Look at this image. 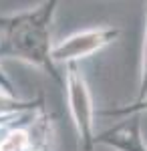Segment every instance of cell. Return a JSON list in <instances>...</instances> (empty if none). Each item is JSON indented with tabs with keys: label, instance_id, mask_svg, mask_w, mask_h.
<instances>
[{
	"label": "cell",
	"instance_id": "1",
	"mask_svg": "<svg viewBox=\"0 0 147 151\" xmlns=\"http://www.w3.org/2000/svg\"><path fill=\"white\" fill-rule=\"evenodd\" d=\"M57 8L58 0H45L28 10L0 14V63L10 58L30 65L63 85V77L50 58Z\"/></svg>",
	"mask_w": 147,
	"mask_h": 151
},
{
	"label": "cell",
	"instance_id": "2",
	"mask_svg": "<svg viewBox=\"0 0 147 151\" xmlns=\"http://www.w3.org/2000/svg\"><path fill=\"white\" fill-rule=\"evenodd\" d=\"M63 87L67 95V107L73 125L77 131L81 151H93L95 149V105L91 97L89 83L85 79L79 65H65V77Z\"/></svg>",
	"mask_w": 147,
	"mask_h": 151
},
{
	"label": "cell",
	"instance_id": "3",
	"mask_svg": "<svg viewBox=\"0 0 147 151\" xmlns=\"http://www.w3.org/2000/svg\"><path fill=\"white\" fill-rule=\"evenodd\" d=\"M53 117L46 107L26 113L0 129V151H45L50 147Z\"/></svg>",
	"mask_w": 147,
	"mask_h": 151
},
{
	"label": "cell",
	"instance_id": "4",
	"mask_svg": "<svg viewBox=\"0 0 147 151\" xmlns=\"http://www.w3.org/2000/svg\"><path fill=\"white\" fill-rule=\"evenodd\" d=\"M119 35H121V28L117 26L83 28L55 42L50 50V58L55 65H79L81 60L93 57L95 52L113 45L119 38Z\"/></svg>",
	"mask_w": 147,
	"mask_h": 151
},
{
	"label": "cell",
	"instance_id": "5",
	"mask_svg": "<svg viewBox=\"0 0 147 151\" xmlns=\"http://www.w3.org/2000/svg\"><path fill=\"white\" fill-rule=\"evenodd\" d=\"M95 145H105L115 151H147L139 117H127L119 125L95 135Z\"/></svg>",
	"mask_w": 147,
	"mask_h": 151
},
{
	"label": "cell",
	"instance_id": "6",
	"mask_svg": "<svg viewBox=\"0 0 147 151\" xmlns=\"http://www.w3.org/2000/svg\"><path fill=\"white\" fill-rule=\"evenodd\" d=\"M45 107V99H20V97H10V95L0 91V119H12L18 115L34 113Z\"/></svg>",
	"mask_w": 147,
	"mask_h": 151
},
{
	"label": "cell",
	"instance_id": "7",
	"mask_svg": "<svg viewBox=\"0 0 147 151\" xmlns=\"http://www.w3.org/2000/svg\"><path fill=\"white\" fill-rule=\"evenodd\" d=\"M147 97V2H145V32H143V47H141V60H139V79H137V101Z\"/></svg>",
	"mask_w": 147,
	"mask_h": 151
},
{
	"label": "cell",
	"instance_id": "8",
	"mask_svg": "<svg viewBox=\"0 0 147 151\" xmlns=\"http://www.w3.org/2000/svg\"><path fill=\"white\" fill-rule=\"evenodd\" d=\"M141 113H147V97L131 105H119V107H111V109L99 111V115H103V117H123V119L133 117V115L139 117Z\"/></svg>",
	"mask_w": 147,
	"mask_h": 151
},
{
	"label": "cell",
	"instance_id": "9",
	"mask_svg": "<svg viewBox=\"0 0 147 151\" xmlns=\"http://www.w3.org/2000/svg\"><path fill=\"white\" fill-rule=\"evenodd\" d=\"M0 91L6 93V95H10V97H16V87H14L12 79L8 77V73L4 70L2 63H0Z\"/></svg>",
	"mask_w": 147,
	"mask_h": 151
},
{
	"label": "cell",
	"instance_id": "10",
	"mask_svg": "<svg viewBox=\"0 0 147 151\" xmlns=\"http://www.w3.org/2000/svg\"><path fill=\"white\" fill-rule=\"evenodd\" d=\"M45 151H50V147H48V149H45Z\"/></svg>",
	"mask_w": 147,
	"mask_h": 151
}]
</instances>
